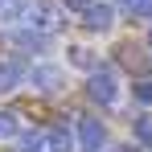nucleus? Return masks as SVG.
I'll return each instance as SVG.
<instances>
[{
  "instance_id": "f257e3e1",
  "label": "nucleus",
  "mask_w": 152,
  "mask_h": 152,
  "mask_svg": "<svg viewBox=\"0 0 152 152\" xmlns=\"http://www.w3.org/2000/svg\"><path fill=\"white\" fill-rule=\"evenodd\" d=\"M0 12L8 21H21L25 29H37V33H58V29L66 25V17H62V8L53 0H12Z\"/></svg>"
},
{
  "instance_id": "f03ea898",
  "label": "nucleus",
  "mask_w": 152,
  "mask_h": 152,
  "mask_svg": "<svg viewBox=\"0 0 152 152\" xmlns=\"http://www.w3.org/2000/svg\"><path fill=\"white\" fill-rule=\"evenodd\" d=\"M86 95H91L95 103H115V99H119L115 74H107V70H95V74L86 78Z\"/></svg>"
},
{
  "instance_id": "7ed1b4c3",
  "label": "nucleus",
  "mask_w": 152,
  "mask_h": 152,
  "mask_svg": "<svg viewBox=\"0 0 152 152\" xmlns=\"http://www.w3.org/2000/svg\"><path fill=\"white\" fill-rule=\"evenodd\" d=\"M103 140H107V132H103L99 119H78V127H74V144H78L82 152H99Z\"/></svg>"
},
{
  "instance_id": "20e7f679",
  "label": "nucleus",
  "mask_w": 152,
  "mask_h": 152,
  "mask_svg": "<svg viewBox=\"0 0 152 152\" xmlns=\"http://www.w3.org/2000/svg\"><path fill=\"white\" fill-rule=\"evenodd\" d=\"M29 82H33L37 91L53 95V91H62V70H58V66H50V62H37V66L29 70Z\"/></svg>"
},
{
  "instance_id": "39448f33",
  "label": "nucleus",
  "mask_w": 152,
  "mask_h": 152,
  "mask_svg": "<svg viewBox=\"0 0 152 152\" xmlns=\"http://www.w3.org/2000/svg\"><path fill=\"white\" fill-rule=\"evenodd\" d=\"M111 4H86L82 8V25L86 29H95V33H103V29H111Z\"/></svg>"
},
{
  "instance_id": "423d86ee",
  "label": "nucleus",
  "mask_w": 152,
  "mask_h": 152,
  "mask_svg": "<svg viewBox=\"0 0 152 152\" xmlns=\"http://www.w3.org/2000/svg\"><path fill=\"white\" fill-rule=\"evenodd\" d=\"M115 53H119V62H124V66L132 70V74H144V70L152 66V53H144L140 45H119Z\"/></svg>"
},
{
  "instance_id": "0eeeda50",
  "label": "nucleus",
  "mask_w": 152,
  "mask_h": 152,
  "mask_svg": "<svg viewBox=\"0 0 152 152\" xmlns=\"http://www.w3.org/2000/svg\"><path fill=\"white\" fill-rule=\"evenodd\" d=\"M21 78H25V66H21V62H12V58L0 62V91H17Z\"/></svg>"
},
{
  "instance_id": "6e6552de",
  "label": "nucleus",
  "mask_w": 152,
  "mask_h": 152,
  "mask_svg": "<svg viewBox=\"0 0 152 152\" xmlns=\"http://www.w3.org/2000/svg\"><path fill=\"white\" fill-rule=\"evenodd\" d=\"M12 41H17V45H25V50H33V53H41L45 45H50V37H45V33H37V29H17V33H12Z\"/></svg>"
},
{
  "instance_id": "1a4fd4ad",
  "label": "nucleus",
  "mask_w": 152,
  "mask_h": 152,
  "mask_svg": "<svg viewBox=\"0 0 152 152\" xmlns=\"http://www.w3.org/2000/svg\"><path fill=\"white\" fill-rule=\"evenodd\" d=\"M45 148L50 152H74V136L66 127H53V132H45Z\"/></svg>"
},
{
  "instance_id": "9d476101",
  "label": "nucleus",
  "mask_w": 152,
  "mask_h": 152,
  "mask_svg": "<svg viewBox=\"0 0 152 152\" xmlns=\"http://www.w3.org/2000/svg\"><path fill=\"white\" fill-rule=\"evenodd\" d=\"M95 50H86V45H70V66H78V70H91L95 74Z\"/></svg>"
},
{
  "instance_id": "9b49d317",
  "label": "nucleus",
  "mask_w": 152,
  "mask_h": 152,
  "mask_svg": "<svg viewBox=\"0 0 152 152\" xmlns=\"http://www.w3.org/2000/svg\"><path fill=\"white\" fill-rule=\"evenodd\" d=\"M21 136V119L12 111H0V140H17Z\"/></svg>"
},
{
  "instance_id": "f8f14e48",
  "label": "nucleus",
  "mask_w": 152,
  "mask_h": 152,
  "mask_svg": "<svg viewBox=\"0 0 152 152\" xmlns=\"http://www.w3.org/2000/svg\"><path fill=\"white\" fill-rule=\"evenodd\" d=\"M17 144H21V152H41L45 148V136H41V132H21Z\"/></svg>"
},
{
  "instance_id": "ddd939ff",
  "label": "nucleus",
  "mask_w": 152,
  "mask_h": 152,
  "mask_svg": "<svg viewBox=\"0 0 152 152\" xmlns=\"http://www.w3.org/2000/svg\"><path fill=\"white\" fill-rule=\"evenodd\" d=\"M136 140L144 144V152H152V115H140L136 119Z\"/></svg>"
},
{
  "instance_id": "4468645a",
  "label": "nucleus",
  "mask_w": 152,
  "mask_h": 152,
  "mask_svg": "<svg viewBox=\"0 0 152 152\" xmlns=\"http://www.w3.org/2000/svg\"><path fill=\"white\" fill-rule=\"evenodd\" d=\"M136 99H140V103H152V82H148V78L136 82Z\"/></svg>"
},
{
  "instance_id": "2eb2a0df",
  "label": "nucleus",
  "mask_w": 152,
  "mask_h": 152,
  "mask_svg": "<svg viewBox=\"0 0 152 152\" xmlns=\"http://www.w3.org/2000/svg\"><path fill=\"white\" fill-rule=\"evenodd\" d=\"M136 17H144V21H152V0H136Z\"/></svg>"
},
{
  "instance_id": "dca6fc26",
  "label": "nucleus",
  "mask_w": 152,
  "mask_h": 152,
  "mask_svg": "<svg viewBox=\"0 0 152 152\" xmlns=\"http://www.w3.org/2000/svg\"><path fill=\"white\" fill-rule=\"evenodd\" d=\"M66 4H74V8H86V4H95V0H66Z\"/></svg>"
},
{
  "instance_id": "f3484780",
  "label": "nucleus",
  "mask_w": 152,
  "mask_h": 152,
  "mask_svg": "<svg viewBox=\"0 0 152 152\" xmlns=\"http://www.w3.org/2000/svg\"><path fill=\"white\" fill-rule=\"evenodd\" d=\"M8 4H12V0H0V8H8Z\"/></svg>"
},
{
  "instance_id": "a211bd4d",
  "label": "nucleus",
  "mask_w": 152,
  "mask_h": 152,
  "mask_svg": "<svg viewBox=\"0 0 152 152\" xmlns=\"http://www.w3.org/2000/svg\"><path fill=\"white\" fill-rule=\"evenodd\" d=\"M148 25H152V21H148ZM148 41H152V29H148Z\"/></svg>"
},
{
  "instance_id": "6ab92c4d",
  "label": "nucleus",
  "mask_w": 152,
  "mask_h": 152,
  "mask_svg": "<svg viewBox=\"0 0 152 152\" xmlns=\"http://www.w3.org/2000/svg\"><path fill=\"white\" fill-rule=\"evenodd\" d=\"M124 152H140V148H124Z\"/></svg>"
}]
</instances>
